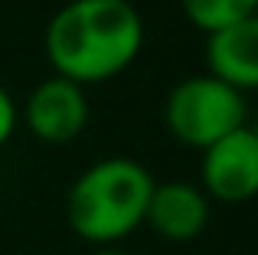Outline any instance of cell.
<instances>
[{"label": "cell", "mask_w": 258, "mask_h": 255, "mask_svg": "<svg viewBox=\"0 0 258 255\" xmlns=\"http://www.w3.org/2000/svg\"><path fill=\"white\" fill-rule=\"evenodd\" d=\"M180 7H183L189 23L209 36L216 30L255 20L258 0H180Z\"/></svg>", "instance_id": "obj_8"}, {"label": "cell", "mask_w": 258, "mask_h": 255, "mask_svg": "<svg viewBox=\"0 0 258 255\" xmlns=\"http://www.w3.org/2000/svg\"><path fill=\"white\" fill-rule=\"evenodd\" d=\"M17 124H20V108H17V102H13V95L0 85V147L13 138Z\"/></svg>", "instance_id": "obj_9"}, {"label": "cell", "mask_w": 258, "mask_h": 255, "mask_svg": "<svg viewBox=\"0 0 258 255\" xmlns=\"http://www.w3.org/2000/svg\"><path fill=\"white\" fill-rule=\"evenodd\" d=\"M200 190L206 200L229 206L248 203L258 193V134L248 124L203 151Z\"/></svg>", "instance_id": "obj_4"}, {"label": "cell", "mask_w": 258, "mask_h": 255, "mask_svg": "<svg viewBox=\"0 0 258 255\" xmlns=\"http://www.w3.org/2000/svg\"><path fill=\"white\" fill-rule=\"evenodd\" d=\"M206 223H209V200L196 183H186V180L154 183L144 226H151L160 239L193 242L196 236H203Z\"/></svg>", "instance_id": "obj_6"}, {"label": "cell", "mask_w": 258, "mask_h": 255, "mask_svg": "<svg viewBox=\"0 0 258 255\" xmlns=\"http://www.w3.org/2000/svg\"><path fill=\"white\" fill-rule=\"evenodd\" d=\"M92 255H127L124 249H118V245H105V249H95Z\"/></svg>", "instance_id": "obj_10"}, {"label": "cell", "mask_w": 258, "mask_h": 255, "mask_svg": "<svg viewBox=\"0 0 258 255\" xmlns=\"http://www.w3.org/2000/svg\"><path fill=\"white\" fill-rule=\"evenodd\" d=\"M23 121L33 138L43 144H69L88 124L85 89L62 76L43 79L23 105Z\"/></svg>", "instance_id": "obj_5"}, {"label": "cell", "mask_w": 258, "mask_h": 255, "mask_svg": "<svg viewBox=\"0 0 258 255\" xmlns=\"http://www.w3.org/2000/svg\"><path fill=\"white\" fill-rule=\"evenodd\" d=\"M151 193L154 177L141 160H95L69 186V197H66L69 229L98 249L114 245L144 226Z\"/></svg>", "instance_id": "obj_2"}, {"label": "cell", "mask_w": 258, "mask_h": 255, "mask_svg": "<svg viewBox=\"0 0 258 255\" xmlns=\"http://www.w3.org/2000/svg\"><path fill=\"white\" fill-rule=\"evenodd\" d=\"M164 124L180 144L206 151L219 138L248 124V102L213 76H189L167 92Z\"/></svg>", "instance_id": "obj_3"}, {"label": "cell", "mask_w": 258, "mask_h": 255, "mask_svg": "<svg viewBox=\"0 0 258 255\" xmlns=\"http://www.w3.org/2000/svg\"><path fill=\"white\" fill-rule=\"evenodd\" d=\"M43 46L52 76L101 85L141 56L144 20L131 0H69L46 23Z\"/></svg>", "instance_id": "obj_1"}, {"label": "cell", "mask_w": 258, "mask_h": 255, "mask_svg": "<svg viewBox=\"0 0 258 255\" xmlns=\"http://www.w3.org/2000/svg\"><path fill=\"white\" fill-rule=\"evenodd\" d=\"M206 76L226 82L235 92L258 85V17L226 26L206 36Z\"/></svg>", "instance_id": "obj_7"}]
</instances>
